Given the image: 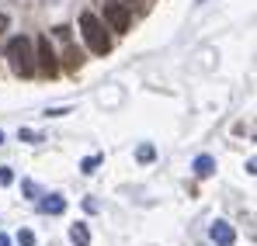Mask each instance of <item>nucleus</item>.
Listing matches in <instances>:
<instances>
[{"label": "nucleus", "mask_w": 257, "mask_h": 246, "mask_svg": "<svg viewBox=\"0 0 257 246\" xmlns=\"http://www.w3.org/2000/svg\"><path fill=\"white\" fill-rule=\"evenodd\" d=\"M198 4H202V0H198Z\"/></svg>", "instance_id": "19"}, {"label": "nucleus", "mask_w": 257, "mask_h": 246, "mask_svg": "<svg viewBox=\"0 0 257 246\" xmlns=\"http://www.w3.org/2000/svg\"><path fill=\"white\" fill-rule=\"evenodd\" d=\"M191 170H195V177H198V180H205V177H212V173H215V160L202 153V156H195V163H191Z\"/></svg>", "instance_id": "7"}, {"label": "nucleus", "mask_w": 257, "mask_h": 246, "mask_svg": "<svg viewBox=\"0 0 257 246\" xmlns=\"http://www.w3.org/2000/svg\"><path fill=\"white\" fill-rule=\"evenodd\" d=\"M21 191H25V198H28V201H35V198H39V184H35V180H21Z\"/></svg>", "instance_id": "11"}, {"label": "nucleus", "mask_w": 257, "mask_h": 246, "mask_svg": "<svg viewBox=\"0 0 257 246\" xmlns=\"http://www.w3.org/2000/svg\"><path fill=\"white\" fill-rule=\"evenodd\" d=\"M7 25H11V18H7V14H0V32H4Z\"/></svg>", "instance_id": "16"}, {"label": "nucleus", "mask_w": 257, "mask_h": 246, "mask_svg": "<svg viewBox=\"0 0 257 246\" xmlns=\"http://www.w3.org/2000/svg\"><path fill=\"white\" fill-rule=\"evenodd\" d=\"M0 246H11V236L7 232H0Z\"/></svg>", "instance_id": "17"}, {"label": "nucleus", "mask_w": 257, "mask_h": 246, "mask_svg": "<svg viewBox=\"0 0 257 246\" xmlns=\"http://www.w3.org/2000/svg\"><path fill=\"white\" fill-rule=\"evenodd\" d=\"M80 32H84V42L94 56H108L111 52V35L104 32V21L97 14H90V11L80 14Z\"/></svg>", "instance_id": "2"}, {"label": "nucleus", "mask_w": 257, "mask_h": 246, "mask_svg": "<svg viewBox=\"0 0 257 246\" xmlns=\"http://www.w3.org/2000/svg\"><path fill=\"white\" fill-rule=\"evenodd\" d=\"M11 180H14V170H11V166H0V184H4V187H7V184H11Z\"/></svg>", "instance_id": "15"}, {"label": "nucleus", "mask_w": 257, "mask_h": 246, "mask_svg": "<svg viewBox=\"0 0 257 246\" xmlns=\"http://www.w3.org/2000/svg\"><path fill=\"white\" fill-rule=\"evenodd\" d=\"M70 243L73 246H90V229H87V222H73V225H70Z\"/></svg>", "instance_id": "8"}, {"label": "nucleus", "mask_w": 257, "mask_h": 246, "mask_svg": "<svg viewBox=\"0 0 257 246\" xmlns=\"http://www.w3.org/2000/svg\"><path fill=\"white\" fill-rule=\"evenodd\" d=\"M136 160H139V163H153V160H157V149H153V142H143V146L136 149Z\"/></svg>", "instance_id": "10"}, {"label": "nucleus", "mask_w": 257, "mask_h": 246, "mask_svg": "<svg viewBox=\"0 0 257 246\" xmlns=\"http://www.w3.org/2000/svg\"><path fill=\"white\" fill-rule=\"evenodd\" d=\"M18 139H21V142H39V132H32V128H21V132H18Z\"/></svg>", "instance_id": "14"}, {"label": "nucleus", "mask_w": 257, "mask_h": 246, "mask_svg": "<svg viewBox=\"0 0 257 246\" xmlns=\"http://www.w3.org/2000/svg\"><path fill=\"white\" fill-rule=\"evenodd\" d=\"M35 66L42 70L45 77H56V73H59V63H56V49H52L49 35H39V42H35Z\"/></svg>", "instance_id": "3"}, {"label": "nucleus", "mask_w": 257, "mask_h": 246, "mask_svg": "<svg viewBox=\"0 0 257 246\" xmlns=\"http://www.w3.org/2000/svg\"><path fill=\"white\" fill-rule=\"evenodd\" d=\"M4 56H7L11 70H14V77H32V73H35V49H32V39L14 35V39L7 42Z\"/></svg>", "instance_id": "1"}, {"label": "nucleus", "mask_w": 257, "mask_h": 246, "mask_svg": "<svg viewBox=\"0 0 257 246\" xmlns=\"http://www.w3.org/2000/svg\"><path fill=\"white\" fill-rule=\"evenodd\" d=\"M209 232H212V243L215 246H236V232H233V225H229V222H219V218H215Z\"/></svg>", "instance_id": "5"}, {"label": "nucleus", "mask_w": 257, "mask_h": 246, "mask_svg": "<svg viewBox=\"0 0 257 246\" xmlns=\"http://www.w3.org/2000/svg\"><path fill=\"white\" fill-rule=\"evenodd\" d=\"M104 21L115 32H128L132 28V11H128L122 0H104Z\"/></svg>", "instance_id": "4"}, {"label": "nucleus", "mask_w": 257, "mask_h": 246, "mask_svg": "<svg viewBox=\"0 0 257 246\" xmlns=\"http://www.w3.org/2000/svg\"><path fill=\"white\" fill-rule=\"evenodd\" d=\"M101 160H104V156H87L84 163H80V170H84V173H94V170L101 166Z\"/></svg>", "instance_id": "12"}, {"label": "nucleus", "mask_w": 257, "mask_h": 246, "mask_svg": "<svg viewBox=\"0 0 257 246\" xmlns=\"http://www.w3.org/2000/svg\"><path fill=\"white\" fill-rule=\"evenodd\" d=\"M18 246H35V232L32 229H21L18 232Z\"/></svg>", "instance_id": "13"}, {"label": "nucleus", "mask_w": 257, "mask_h": 246, "mask_svg": "<svg viewBox=\"0 0 257 246\" xmlns=\"http://www.w3.org/2000/svg\"><path fill=\"white\" fill-rule=\"evenodd\" d=\"M0 142H4V132H0Z\"/></svg>", "instance_id": "18"}, {"label": "nucleus", "mask_w": 257, "mask_h": 246, "mask_svg": "<svg viewBox=\"0 0 257 246\" xmlns=\"http://www.w3.org/2000/svg\"><path fill=\"white\" fill-rule=\"evenodd\" d=\"M63 56H66V70H80V66H84V52H80V49L66 45V52H63Z\"/></svg>", "instance_id": "9"}, {"label": "nucleus", "mask_w": 257, "mask_h": 246, "mask_svg": "<svg viewBox=\"0 0 257 246\" xmlns=\"http://www.w3.org/2000/svg\"><path fill=\"white\" fill-rule=\"evenodd\" d=\"M39 201V211H45V215H63L66 211V198L63 194H49V198H35Z\"/></svg>", "instance_id": "6"}]
</instances>
